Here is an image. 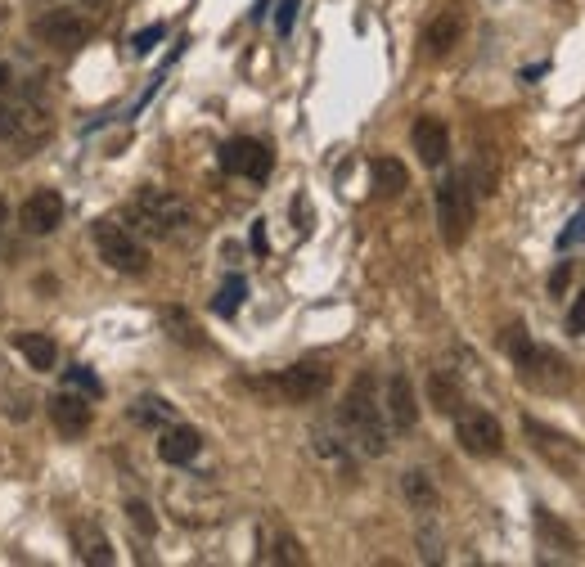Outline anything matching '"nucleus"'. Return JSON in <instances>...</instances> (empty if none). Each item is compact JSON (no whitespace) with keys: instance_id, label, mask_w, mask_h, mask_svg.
<instances>
[{"instance_id":"obj_11","label":"nucleus","mask_w":585,"mask_h":567,"mask_svg":"<svg viewBox=\"0 0 585 567\" xmlns=\"http://www.w3.org/2000/svg\"><path fill=\"white\" fill-rule=\"evenodd\" d=\"M522 432L531 437V450H540V455L549 459V464H558V468H572L576 459H581V446H576L572 437H563V432H554L549 423H540V419H522Z\"/></svg>"},{"instance_id":"obj_32","label":"nucleus","mask_w":585,"mask_h":567,"mask_svg":"<svg viewBox=\"0 0 585 567\" xmlns=\"http://www.w3.org/2000/svg\"><path fill=\"white\" fill-rule=\"evenodd\" d=\"M567 284H572V261H558L554 275H549V293L563 297V293H567Z\"/></svg>"},{"instance_id":"obj_15","label":"nucleus","mask_w":585,"mask_h":567,"mask_svg":"<svg viewBox=\"0 0 585 567\" xmlns=\"http://www.w3.org/2000/svg\"><path fill=\"white\" fill-rule=\"evenodd\" d=\"M198 450H203V437H198V428H189V423H167V428L158 432V459L171 468H185L189 459H198Z\"/></svg>"},{"instance_id":"obj_18","label":"nucleus","mask_w":585,"mask_h":567,"mask_svg":"<svg viewBox=\"0 0 585 567\" xmlns=\"http://www.w3.org/2000/svg\"><path fill=\"white\" fill-rule=\"evenodd\" d=\"M72 549H77L81 563L113 567V545H108V536L95 527V522H72Z\"/></svg>"},{"instance_id":"obj_9","label":"nucleus","mask_w":585,"mask_h":567,"mask_svg":"<svg viewBox=\"0 0 585 567\" xmlns=\"http://www.w3.org/2000/svg\"><path fill=\"white\" fill-rule=\"evenodd\" d=\"M221 167L230 171V176H243V180H266L270 167H275V153H270L261 140L239 135V140L221 144Z\"/></svg>"},{"instance_id":"obj_3","label":"nucleus","mask_w":585,"mask_h":567,"mask_svg":"<svg viewBox=\"0 0 585 567\" xmlns=\"http://www.w3.org/2000/svg\"><path fill=\"white\" fill-rule=\"evenodd\" d=\"M131 221L140 225L144 234H153V239H171V234H180L189 225V207L180 203L171 189L144 185L131 203Z\"/></svg>"},{"instance_id":"obj_36","label":"nucleus","mask_w":585,"mask_h":567,"mask_svg":"<svg viewBox=\"0 0 585 567\" xmlns=\"http://www.w3.org/2000/svg\"><path fill=\"white\" fill-rule=\"evenodd\" d=\"M5 86H9V63H0V95H5Z\"/></svg>"},{"instance_id":"obj_29","label":"nucleus","mask_w":585,"mask_h":567,"mask_svg":"<svg viewBox=\"0 0 585 567\" xmlns=\"http://www.w3.org/2000/svg\"><path fill=\"white\" fill-rule=\"evenodd\" d=\"M581 243H585V207L567 221V230L558 234V252H572V248H581Z\"/></svg>"},{"instance_id":"obj_33","label":"nucleus","mask_w":585,"mask_h":567,"mask_svg":"<svg viewBox=\"0 0 585 567\" xmlns=\"http://www.w3.org/2000/svg\"><path fill=\"white\" fill-rule=\"evenodd\" d=\"M567 333H585V293L572 302V311H567Z\"/></svg>"},{"instance_id":"obj_13","label":"nucleus","mask_w":585,"mask_h":567,"mask_svg":"<svg viewBox=\"0 0 585 567\" xmlns=\"http://www.w3.org/2000/svg\"><path fill=\"white\" fill-rule=\"evenodd\" d=\"M45 410H50V423L63 437H81V432L90 428V419H95L90 396H77V392H54L50 401H45Z\"/></svg>"},{"instance_id":"obj_7","label":"nucleus","mask_w":585,"mask_h":567,"mask_svg":"<svg viewBox=\"0 0 585 567\" xmlns=\"http://www.w3.org/2000/svg\"><path fill=\"white\" fill-rule=\"evenodd\" d=\"M329 383H333V369L329 365H320V360H297V365H288L270 387H275L284 401L306 405V401H320V396L329 392Z\"/></svg>"},{"instance_id":"obj_25","label":"nucleus","mask_w":585,"mask_h":567,"mask_svg":"<svg viewBox=\"0 0 585 567\" xmlns=\"http://www.w3.org/2000/svg\"><path fill=\"white\" fill-rule=\"evenodd\" d=\"M243 297H248V279H243V275H230V279H225V284H221V293H216L212 311H216V315H225V320H230V315H234V311H239V306H243Z\"/></svg>"},{"instance_id":"obj_22","label":"nucleus","mask_w":585,"mask_h":567,"mask_svg":"<svg viewBox=\"0 0 585 567\" xmlns=\"http://www.w3.org/2000/svg\"><path fill=\"white\" fill-rule=\"evenodd\" d=\"M374 189L383 198H396L405 185H410V171H405V162H396V158H374Z\"/></svg>"},{"instance_id":"obj_21","label":"nucleus","mask_w":585,"mask_h":567,"mask_svg":"<svg viewBox=\"0 0 585 567\" xmlns=\"http://www.w3.org/2000/svg\"><path fill=\"white\" fill-rule=\"evenodd\" d=\"M131 423H140V428H167V423H176V405L162 401V396H140V401L131 405Z\"/></svg>"},{"instance_id":"obj_4","label":"nucleus","mask_w":585,"mask_h":567,"mask_svg":"<svg viewBox=\"0 0 585 567\" xmlns=\"http://www.w3.org/2000/svg\"><path fill=\"white\" fill-rule=\"evenodd\" d=\"M473 189H468V176H446L437 185V225H441V239L446 248H459L473 230Z\"/></svg>"},{"instance_id":"obj_14","label":"nucleus","mask_w":585,"mask_h":567,"mask_svg":"<svg viewBox=\"0 0 585 567\" xmlns=\"http://www.w3.org/2000/svg\"><path fill=\"white\" fill-rule=\"evenodd\" d=\"M18 221H23L27 234H50V230H59V221H63V198L54 194V189H36V194L23 198V207H18Z\"/></svg>"},{"instance_id":"obj_23","label":"nucleus","mask_w":585,"mask_h":567,"mask_svg":"<svg viewBox=\"0 0 585 567\" xmlns=\"http://www.w3.org/2000/svg\"><path fill=\"white\" fill-rule=\"evenodd\" d=\"M401 491H405V500L414 504V509H437V486H432V477L423 473V468H410V473L401 477Z\"/></svg>"},{"instance_id":"obj_8","label":"nucleus","mask_w":585,"mask_h":567,"mask_svg":"<svg viewBox=\"0 0 585 567\" xmlns=\"http://www.w3.org/2000/svg\"><path fill=\"white\" fill-rule=\"evenodd\" d=\"M32 36L50 50H77L90 36V23L77 14V9H45V14L32 18Z\"/></svg>"},{"instance_id":"obj_38","label":"nucleus","mask_w":585,"mask_h":567,"mask_svg":"<svg viewBox=\"0 0 585 567\" xmlns=\"http://www.w3.org/2000/svg\"><path fill=\"white\" fill-rule=\"evenodd\" d=\"M86 5H108V0H86Z\"/></svg>"},{"instance_id":"obj_24","label":"nucleus","mask_w":585,"mask_h":567,"mask_svg":"<svg viewBox=\"0 0 585 567\" xmlns=\"http://www.w3.org/2000/svg\"><path fill=\"white\" fill-rule=\"evenodd\" d=\"M266 563H293V567H302L306 563V554H302V545H297V536H288V531H270V540H266Z\"/></svg>"},{"instance_id":"obj_19","label":"nucleus","mask_w":585,"mask_h":567,"mask_svg":"<svg viewBox=\"0 0 585 567\" xmlns=\"http://www.w3.org/2000/svg\"><path fill=\"white\" fill-rule=\"evenodd\" d=\"M428 405L437 414H459L464 410V383L450 369H432L428 374Z\"/></svg>"},{"instance_id":"obj_26","label":"nucleus","mask_w":585,"mask_h":567,"mask_svg":"<svg viewBox=\"0 0 585 567\" xmlns=\"http://www.w3.org/2000/svg\"><path fill=\"white\" fill-rule=\"evenodd\" d=\"M162 329H171V338L189 342V347H203V338H198V329H194V324H189V315L180 311V306H167V311H162Z\"/></svg>"},{"instance_id":"obj_30","label":"nucleus","mask_w":585,"mask_h":567,"mask_svg":"<svg viewBox=\"0 0 585 567\" xmlns=\"http://www.w3.org/2000/svg\"><path fill=\"white\" fill-rule=\"evenodd\" d=\"M162 36H167V27H162V23H149L144 32H135V36H131V50H135V54H149L153 45L162 41Z\"/></svg>"},{"instance_id":"obj_6","label":"nucleus","mask_w":585,"mask_h":567,"mask_svg":"<svg viewBox=\"0 0 585 567\" xmlns=\"http://www.w3.org/2000/svg\"><path fill=\"white\" fill-rule=\"evenodd\" d=\"M455 441L464 455L495 459L504 450V428H500V419L486 410H459L455 414Z\"/></svg>"},{"instance_id":"obj_35","label":"nucleus","mask_w":585,"mask_h":567,"mask_svg":"<svg viewBox=\"0 0 585 567\" xmlns=\"http://www.w3.org/2000/svg\"><path fill=\"white\" fill-rule=\"evenodd\" d=\"M252 248L266 252V234H261V225H252Z\"/></svg>"},{"instance_id":"obj_17","label":"nucleus","mask_w":585,"mask_h":567,"mask_svg":"<svg viewBox=\"0 0 585 567\" xmlns=\"http://www.w3.org/2000/svg\"><path fill=\"white\" fill-rule=\"evenodd\" d=\"M14 351L27 360V365L36 369V374H50L54 365H59V347H54V338L50 333H36V329H23V333H14Z\"/></svg>"},{"instance_id":"obj_10","label":"nucleus","mask_w":585,"mask_h":567,"mask_svg":"<svg viewBox=\"0 0 585 567\" xmlns=\"http://www.w3.org/2000/svg\"><path fill=\"white\" fill-rule=\"evenodd\" d=\"M464 27H468L464 9L446 5L428 27H423V54H428V59H446V54L455 50L459 41H464Z\"/></svg>"},{"instance_id":"obj_1","label":"nucleus","mask_w":585,"mask_h":567,"mask_svg":"<svg viewBox=\"0 0 585 567\" xmlns=\"http://www.w3.org/2000/svg\"><path fill=\"white\" fill-rule=\"evenodd\" d=\"M500 347L509 351L513 369H518V378L527 387H536V392H567V387H572V365H567V360L558 356L554 347H545V342H531L522 324L504 329Z\"/></svg>"},{"instance_id":"obj_37","label":"nucleus","mask_w":585,"mask_h":567,"mask_svg":"<svg viewBox=\"0 0 585 567\" xmlns=\"http://www.w3.org/2000/svg\"><path fill=\"white\" fill-rule=\"evenodd\" d=\"M5 212H9V207H5V198H0V221H5Z\"/></svg>"},{"instance_id":"obj_5","label":"nucleus","mask_w":585,"mask_h":567,"mask_svg":"<svg viewBox=\"0 0 585 567\" xmlns=\"http://www.w3.org/2000/svg\"><path fill=\"white\" fill-rule=\"evenodd\" d=\"M90 234H95L99 257H104L113 270H122V275H144V270H149V248H144V243L135 239L126 225L95 221V225H90Z\"/></svg>"},{"instance_id":"obj_27","label":"nucleus","mask_w":585,"mask_h":567,"mask_svg":"<svg viewBox=\"0 0 585 567\" xmlns=\"http://www.w3.org/2000/svg\"><path fill=\"white\" fill-rule=\"evenodd\" d=\"M63 378H68L72 387H77V392H86V396H104V383H99V374L95 369H86V365H72V369H63Z\"/></svg>"},{"instance_id":"obj_20","label":"nucleus","mask_w":585,"mask_h":567,"mask_svg":"<svg viewBox=\"0 0 585 567\" xmlns=\"http://www.w3.org/2000/svg\"><path fill=\"white\" fill-rule=\"evenodd\" d=\"M531 522H536V536H540V545H545V549H558V554H567V558L581 549L576 531L567 527V522H558L549 509H536V513H531Z\"/></svg>"},{"instance_id":"obj_2","label":"nucleus","mask_w":585,"mask_h":567,"mask_svg":"<svg viewBox=\"0 0 585 567\" xmlns=\"http://www.w3.org/2000/svg\"><path fill=\"white\" fill-rule=\"evenodd\" d=\"M342 428L351 432L365 455H387V414L378 405V387H374V374H360L351 383L347 401H342Z\"/></svg>"},{"instance_id":"obj_28","label":"nucleus","mask_w":585,"mask_h":567,"mask_svg":"<svg viewBox=\"0 0 585 567\" xmlns=\"http://www.w3.org/2000/svg\"><path fill=\"white\" fill-rule=\"evenodd\" d=\"M126 518L135 522V531H140V536H153V531H158V518H153V509L144 500H126Z\"/></svg>"},{"instance_id":"obj_16","label":"nucleus","mask_w":585,"mask_h":567,"mask_svg":"<svg viewBox=\"0 0 585 567\" xmlns=\"http://www.w3.org/2000/svg\"><path fill=\"white\" fill-rule=\"evenodd\" d=\"M410 140H414V153H419L423 167H441V162H446L450 131H446V122H441V117H419V122H414V131H410Z\"/></svg>"},{"instance_id":"obj_31","label":"nucleus","mask_w":585,"mask_h":567,"mask_svg":"<svg viewBox=\"0 0 585 567\" xmlns=\"http://www.w3.org/2000/svg\"><path fill=\"white\" fill-rule=\"evenodd\" d=\"M293 18H297V0H279V9H275V32L288 36V32H293Z\"/></svg>"},{"instance_id":"obj_34","label":"nucleus","mask_w":585,"mask_h":567,"mask_svg":"<svg viewBox=\"0 0 585 567\" xmlns=\"http://www.w3.org/2000/svg\"><path fill=\"white\" fill-rule=\"evenodd\" d=\"M14 131H18V117L9 113V108H0V140H9Z\"/></svg>"},{"instance_id":"obj_12","label":"nucleus","mask_w":585,"mask_h":567,"mask_svg":"<svg viewBox=\"0 0 585 567\" xmlns=\"http://www.w3.org/2000/svg\"><path fill=\"white\" fill-rule=\"evenodd\" d=\"M383 414H387V423H392V432H414L419 428V401H414V383L405 374L387 378Z\"/></svg>"}]
</instances>
